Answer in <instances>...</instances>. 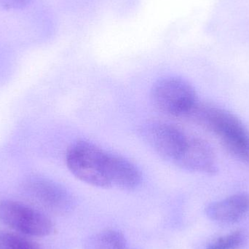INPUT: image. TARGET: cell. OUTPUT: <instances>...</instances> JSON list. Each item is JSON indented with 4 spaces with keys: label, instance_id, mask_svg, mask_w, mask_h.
<instances>
[{
    "label": "cell",
    "instance_id": "8",
    "mask_svg": "<svg viewBox=\"0 0 249 249\" xmlns=\"http://www.w3.org/2000/svg\"><path fill=\"white\" fill-rule=\"evenodd\" d=\"M249 212V195L238 193L223 200L211 203L206 209L210 219L216 222H236L242 219Z\"/></svg>",
    "mask_w": 249,
    "mask_h": 249
},
{
    "label": "cell",
    "instance_id": "1",
    "mask_svg": "<svg viewBox=\"0 0 249 249\" xmlns=\"http://www.w3.org/2000/svg\"><path fill=\"white\" fill-rule=\"evenodd\" d=\"M186 118L213 133L230 155L249 165V131L236 115L216 105L197 102Z\"/></svg>",
    "mask_w": 249,
    "mask_h": 249
},
{
    "label": "cell",
    "instance_id": "7",
    "mask_svg": "<svg viewBox=\"0 0 249 249\" xmlns=\"http://www.w3.org/2000/svg\"><path fill=\"white\" fill-rule=\"evenodd\" d=\"M174 163L193 172L216 174L218 171L216 157L210 145L203 139L187 136L185 144Z\"/></svg>",
    "mask_w": 249,
    "mask_h": 249
},
{
    "label": "cell",
    "instance_id": "12",
    "mask_svg": "<svg viewBox=\"0 0 249 249\" xmlns=\"http://www.w3.org/2000/svg\"><path fill=\"white\" fill-rule=\"evenodd\" d=\"M245 241V235L241 231H235L218 238L209 244L207 249H238Z\"/></svg>",
    "mask_w": 249,
    "mask_h": 249
},
{
    "label": "cell",
    "instance_id": "5",
    "mask_svg": "<svg viewBox=\"0 0 249 249\" xmlns=\"http://www.w3.org/2000/svg\"><path fill=\"white\" fill-rule=\"evenodd\" d=\"M25 194L48 212L64 214L72 209L70 193L59 184L45 178H33L24 185Z\"/></svg>",
    "mask_w": 249,
    "mask_h": 249
},
{
    "label": "cell",
    "instance_id": "9",
    "mask_svg": "<svg viewBox=\"0 0 249 249\" xmlns=\"http://www.w3.org/2000/svg\"><path fill=\"white\" fill-rule=\"evenodd\" d=\"M108 177L111 187L115 186L123 190H133L141 182L140 173L133 164L122 157L109 153Z\"/></svg>",
    "mask_w": 249,
    "mask_h": 249
},
{
    "label": "cell",
    "instance_id": "13",
    "mask_svg": "<svg viewBox=\"0 0 249 249\" xmlns=\"http://www.w3.org/2000/svg\"><path fill=\"white\" fill-rule=\"evenodd\" d=\"M33 0H0V7L4 10H18L24 9Z\"/></svg>",
    "mask_w": 249,
    "mask_h": 249
},
{
    "label": "cell",
    "instance_id": "4",
    "mask_svg": "<svg viewBox=\"0 0 249 249\" xmlns=\"http://www.w3.org/2000/svg\"><path fill=\"white\" fill-rule=\"evenodd\" d=\"M0 221L26 236L45 237L53 232L52 221L40 211L15 200L0 202Z\"/></svg>",
    "mask_w": 249,
    "mask_h": 249
},
{
    "label": "cell",
    "instance_id": "2",
    "mask_svg": "<svg viewBox=\"0 0 249 249\" xmlns=\"http://www.w3.org/2000/svg\"><path fill=\"white\" fill-rule=\"evenodd\" d=\"M108 155L109 153L93 143L78 142L67 151L66 162L71 174L80 181L94 187L109 188Z\"/></svg>",
    "mask_w": 249,
    "mask_h": 249
},
{
    "label": "cell",
    "instance_id": "3",
    "mask_svg": "<svg viewBox=\"0 0 249 249\" xmlns=\"http://www.w3.org/2000/svg\"><path fill=\"white\" fill-rule=\"evenodd\" d=\"M151 99L155 107L162 113L184 118L198 102L193 86L179 77L159 80L152 88Z\"/></svg>",
    "mask_w": 249,
    "mask_h": 249
},
{
    "label": "cell",
    "instance_id": "10",
    "mask_svg": "<svg viewBox=\"0 0 249 249\" xmlns=\"http://www.w3.org/2000/svg\"><path fill=\"white\" fill-rule=\"evenodd\" d=\"M84 249H130L124 234L106 230L91 235L85 243Z\"/></svg>",
    "mask_w": 249,
    "mask_h": 249
},
{
    "label": "cell",
    "instance_id": "6",
    "mask_svg": "<svg viewBox=\"0 0 249 249\" xmlns=\"http://www.w3.org/2000/svg\"><path fill=\"white\" fill-rule=\"evenodd\" d=\"M142 136L160 156L173 162L182 150L187 136L177 126L162 122L148 124L142 129Z\"/></svg>",
    "mask_w": 249,
    "mask_h": 249
},
{
    "label": "cell",
    "instance_id": "11",
    "mask_svg": "<svg viewBox=\"0 0 249 249\" xmlns=\"http://www.w3.org/2000/svg\"><path fill=\"white\" fill-rule=\"evenodd\" d=\"M0 249H40V247L26 235L0 230Z\"/></svg>",
    "mask_w": 249,
    "mask_h": 249
}]
</instances>
